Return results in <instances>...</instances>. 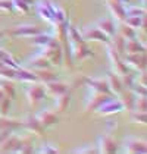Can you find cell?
Here are the masks:
<instances>
[{
    "label": "cell",
    "mask_w": 147,
    "mask_h": 154,
    "mask_svg": "<svg viewBox=\"0 0 147 154\" xmlns=\"http://www.w3.org/2000/svg\"><path fill=\"white\" fill-rule=\"evenodd\" d=\"M12 5L13 9L19 11L21 13H28V11H30V5H27L24 0H12Z\"/></svg>",
    "instance_id": "obj_38"
},
{
    "label": "cell",
    "mask_w": 147,
    "mask_h": 154,
    "mask_svg": "<svg viewBox=\"0 0 147 154\" xmlns=\"http://www.w3.org/2000/svg\"><path fill=\"white\" fill-rule=\"evenodd\" d=\"M11 100L12 98H9V97H5L2 101H0V113L5 116L6 113H8V110L11 109Z\"/></svg>",
    "instance_id": "obj_41"
},
{
    "label": "cell",
    "mask_w": 147,
    "mask_h": 154,
    "mask_svg": "<svg viewBox=\"0 0 147 154\" xmlns=\"http://www.w3.org/2000/svg\"><path fill=\"white\" fill-rule=\"evenodd\" d=\"M106 81H108V85H109L110 91L113 93V94H121V91L124 90V85L121 82V76L119 75H116L115 72L109 71L108 72V75H106Z\"/></svg>",
    "instance_id": "obj_19"
},
{
    "label": "cell",
    "mask_w": 147,
    "mask_h": 154,
    "mask_svg": "<svg viewBox=\"0 0 147 154\" xmlns=\"http://www.w3.org/2000/svg\"><path fill=\"white\" fill-rule=\"evenodd\" d=\"M22 126L27 128L30 132L33 134H37V135H43L44 134V126L40 123V120L36 118V116H27V118L22 120Z\"/></svg>",
    "instance_id": "obj_18"
},
{
    "label": "cell",
    "mask_w": 147,
    "mask_h": 154,
    "mask_svg": "<svg viewBox=\"0 0 147 154\" xmlns=\"http://www.w3.org/2000/svg\"><path fill=\"white\" fill-rule=\"evenodd\" d=\"M115 32L121 34V35L128 40V38H135V34H137V29L128 26L125 22H118V25H115Z\"/></svg>",
    "instance_id": "obj_26"
},
{
    "label": "cell",
    "mask_w": 147,
    "mask_h": 154,
    "mask_svg": "<svg viewBox=\"0 0 147 154\" xmlns=\"http://www.w3.org/2000/svg\"><path fill=\"white\" fill-rule=\"evenodd\" d=\"M109 98V95L103 94V93H99V91H94V90H90V95L87 98L86 103V112H94L97 110L99 106H102L103 101H106Z\"/></svg>",
    "instance_id": "obj_10"
},
{
    "label": "cell",
    "mask_w": 147,
    "mask_h": 154,
    "mask_svg": "<svg viewBox=\"0 0 147 154\" xmlns=\"http://www.w3.org/2000/svg\"><path fill=\"white\" fill-rule=\"evenodd\" d=\"M125 15L127 16H146V8H137V6H131V8H125Z\"/></svg>",
    "instance_id": "obj_34"
},
{
    "label": "cell",
    "mask_w": 147,
    "mask_h": 154,
    "mask_svg": "<svg viewBox=\"0 0 147 154\" xmlns=\"http://www.w3.org/2000/svg\"><path fill=\"white\" fill-rule=\"evenodd\" d=\"M0 79H16V69L9 68V66H3L0 68Z\"/></svg>",
    "instance_id": "obj_31"
},
{
    "label": "cell",
    "mask_w": 147,
    "mask_h": 154,
    "mask_svg": "<svg viewBox=\"0 0 147 154\" xmlns=\"http://www.w3.org/2000/svg\"><path fill=\"white\" fill-rule=\"evenodd\" d=\"M0 87L6 97H9V98L15 97V84L12 79H0Z\"/></svg>",
    "instance_id": "obj_30"
},
{
    "label": "cell",
    "mask_w": 147,
    "mask_h": 154,
    "mask_svg": "<svg viewBox=\"0 0 147 154\" xmlns=\"http://www.w3.org/2000/svg\"><path fill=\"white\" fill-rule=\"evenodd\" d=\"M131 120L134 123H141L144 125L147 122V115L146 112H137V110H133V115H131Z\"/></svg>",
    "instance_id": "obj_37"
},
{
    "label": "cell",
    "mask_w": 147,
    "mask_h": 154,
    "mask_svg": "<svg viewBox=\"0 0 147 154\" xmlns=\"http://www.w3.org/2000/svg\"><path fill=\"white\" fill-rule=\"evenodd\" d=\"M3 66H6V65H5L3 62H0V68H3Z\"/></svg>",
    "instance_id": "obj_48"
},
{
    "label": "cell",
    "mask_w": 147,
    "mask_h": 154,
    "mask_svg": "<svg viewBox=\"0 0 147 154\" xmlns=\"http://www.w3.org/2000/svg\"><path fill=\"white\" fill-rule=\"evenodd\" d=\"M5 97H6V95H5V93H3V90H2V87H0V101H2V100H3Z\"/></svg>",
    "instance_id": "obj_45"
},
{
    "label": "cell",
    "mask_w": 147,
    "mask_h": 154,
    "mask_svg": "<svg viewBox=\"0 0 147 154\" xmlns=\"http://www.w3.org/2000/svg\"><path fill=\"white\" fill-rule=\"evenodd\" d=\"M125 57H124V62L127 63L128 68H133L135 71L141 72L146 71V54L144 53H124Z\"/></svg>",
    "instance_id": "obj_6"
},
{
    "label": "cell",
    "mask_w": 147,
    "mask_h": 154,
    "mask_svg": "<svg viewBox=\"0 0 147 154\" xmlns=\"http://www.w3.org/2000/svg\"><path fill=\"white\" fill-rule=\"evenodd\" d=\"M96 26L100 31H103L109 38L115 34V22H113L112 18H102V19H99L96 22Z\"/></svg>",
    "instance_id": "obj_23"
},
{
    "label": "cell",
    "mask_w": 147,
    "mask_h": 154,
    "mask_svg": "<svg viewBox=\"0 0 147 154\" xmlns=\"http://www.w3.org/2000/svg\"><path fill=\"white\" fill-rule=\"evenodd\" d=\"M143 18H144V16H143ZM143 18H141V16H125L124 22L128 25V26L134 28V29H138V28H140V25H141Z\"/></svg>",
    "instance_id": "obj_35"
},
{
    "label": "cell",
    "mask_w": 147,
    "mask_h": 154,
    "mask_svg": "<svg viewBox=\"0 0 147 154\" xmlns=\"http://www.w3.org/2000/svg\"><path fill=\"white\" fill-rule=\"evenodd\" d=\"M5 35V31H2V29H0V40H2V37Z\"/></svg>",
    "instance_id": "obj_47"
},
{
    "label": "cell",
    "mask_w": 147,
    "mask_h": 154,
    "mask_svg": "<svg viewBox=\"0 0 147 154\" xmlns=\"http://www.w3.org/2000/svg\"><path fill=\"white\" fill-rule=\"evenodd\" d=\"M37 12H38V15L43 19H46L47 22H52L55 19L53 18V13H52V3H49V2H41L37 6Z\"/></svg>",
    "instance_id": "obj_28"
},
{
    "label": "cell",
    "mask_w": 147,
    "mask_h": 154,
    "mask_svg": "<svg viewBox=\"0 0 147 154\" xmlns=\"http://www.w3.org/2000/svg\"><path fill=\"white\" fill-rule=\"evenodd\" d=\"M137 112H146L147 110V101H146V95H135L134 100V109Z\"/></svg>",
    "instance_id": "obj_33"
},
{
    "label": "cell",
    "mask_w": 147,
    "mask_h": 154,
    "mask_svg": "<svg viewBox=\"0 0 147 154\" xmlns=\"http://www.w3.org/2000/svg\"><path fill=\"white\" fill-rule=\"evenodd\" d=\"M36 118L40 120V123L44 126V128H49V126H53L59 122V118L56 115L55 110H50V109H41L40 112H37Z\"/></svg>",
    "instance_id": "obj_12"
},
{
    "label": "cell",
    "mask_w": 147,
    "mask_h": 154,
    "mask_svg": "<svg viewBox=\"0 0 147 154\" xmlns=\"http://www.w3.org/2000/svg\"><path fill=\"white\" fill-rule=\"evenodd\" d=\"M121 76V82H122L124 88H131L133 84H134V75H131L130 72L124 73V75H119Z\"/></svg>",
    "instance_id": "obj_39"
},
{
    "label": "cell",
    "mask_w": 147,
    "mask_h": 154,
    "mask_svg": "<svg viewBox=\"0 0 147 154\" xmlns=\"http://www.w3.org/2000/svg\"><path fill=\"white\" fill-rule=\"evenodd\" d=\"M16 79L24 82H38V78L33 71H28L25 68H16Z\"/></svg>",
    "instance_id": "obj_25"
},
{
    "label": "cell",
    "mask_w": 147,
    "mask_h": 154,
    "mask_svg": "<svg viewBox=\"0 0 147 154\" xmlns=\"http://www.w3.org/2000/svg\"><path fill=\"white\" fill-rule=\"evenodd\" d=\"M34 73H36L37 78H38V82L46 84V82L58 79V73L50 71V68H47V69H37V71H34Z\"/></svg>",
    "instance_id": "obj_27"
},
{
    "label": "cell",
    "mask_w": 147,
    "mask_h": 154,
    "mask_svg": "<svg viewBox=\"0 0 147 154\" xmlns=\"http://www.w3.org/2000/svg\"><path fill=\"white\" fill-rule=\"evenodd\" d=\"M84 84L88 85L90 90H94V91H99V93H103V94H106V95L112 94L109 85H108V81H106V78H88V76H84Z\"/></svg>",
    "instance_id": "obj_8"
},
{
    "label": "cell",
    "mask_w": 147,
    "mask_h": 154,
    "mask_svg": "<svg viewBox=\"0 0 147 154\" xmlns=\"http://www.w3.org/2000/svg\"><path fill=\"white\" fill-rule=\"evenodd\" d=\"M0 11H6V12L13 11L12 0H0Z\"/></svg>",
    "instance_id": "obj_42"
},
{
    "label": "cell",
    "mask_w": 147,
    "mask_h": 154,
    "mask_svg": "<svg viewBox=\"0 0 147 154\" xmlns=\"http://www.w3.org/2000/svg\"><path fill=\"white\" fill-rule=\"evenodd\" d=\"M38 153H58V148L56 147H52L50 144H44V147H41L38 150Z\"/></svg>",
    "instance_id": "obj_44"
},
{
    "label": "cell",
    "mask_w": 147,
    "mask_h": 154,
    "mask_svg": "<svg viewBox=\"0 0 147 154\" xmlns=\"http://www.w3.org/2000/svg\"><path fill=\"white\" fill-rule=\"evenodd\" d=\"M124 110L122 104L119 100H112V98H108L106 101L102 103V106L97 107V112L99 115H112V113H116V112H121Z\"/></svg>",
    "instance_id": "obj_16"
},
{
    "label": "cell",
    "mask_w": 147,
    "mask_h": 154,
    "mask_svg": "<svg viewBox=\"0 0 147 154\" xmlns=\"http://www.w3.org/2000/svg\"><path fill=\"white\" fill-rule=\"evenodd\" d=\"M28 66H31L33 69H47L52 66V63L46 56H43L41 53H38L36 56H33L31 59H28Z\"/></svg>",
    "instance_id": "obj_22"
},
{
    "label": "cell",
    "mask_w": 147,
    "mask_h": 154,
    "mask_svg": "<svg viewBox=\"0 0 147 154\" xmlns=\"http://www.w3.org/2000/svg\"><path fill=\"white\" fill-rule=\"evenodd\" d=\"M68 90H69V85L62 82V81H58V79L44 84V93H46V95L53 97V98L58 97V95L63 94V93H66Z\"/></svg>",
    "instance_id": "obj_9"
},
{
    "label": "cell",
    "mask_w": 147,
    "mask_h": 154,
    "mask_svg": "<svg viewBox=\"0 0 147 154\" xmlns=\"http://www.w3.org/2000/svg\"><path fill=\"white\" fill-rule=\"evenodd\" d=\"M133 93H134L135 95H146V85H141V84H138V82H134L133 84V87L130 88Z\"/></svg>",
    "instance_id": "obj_40"
},
{
    "label": "cell",
    "mask_w": 147,
    "mask_h": 154,
    "mask_svg": "<svg viewBox=\"0 0 147 154\" xmlns=\"http://www.w3.org/2000/svg\"><path fill=\"white\" fill-rule=\"evenodd\" d=\"M110 44L113 46V48L122 56L124 53H125V38H124L121 34H118V32H115L113 35L110 37Z\"/></svg>",
    "instance_id": "obj_29"
},
{
    "label": "cell",
    "mask_w": 147,
    "mask_h": 154,
    "mask_svg": "<svg viewBox=\"0 0 147 154\" xmlns=\"http://www.w3.org/2000/svg\"><path fill=\"white\" fill-rule=\"evenodd\" d=\"M25 94H27V98H28L30 106L36 109V107L38 106V103L46 97V93H44V85H43V84H40V82H33L31 87H28V88H27Z\"/></svg>",
    "instance_id": "obj_3"
},
{
    "label": "cell",
    "mask_w": 147,
    "mask_h": 154,
    "mask_svg": "<svg viewBox=\"0 0 147 154\" xmlns=\"http://www.w3.org/2000/svg\"><path fill=\"white\" fill-rule=\"evenodd\" d=\"M69 41V51H71V57L75 62L78 60H84L86 57L91 56V50L87 47L86 40L84 41H72V40H68Z\"/></svg>",
    "instance_id": "obj_4"
},
{
    "label": "cell",
    "mask_w": 147,
    "mask_h": 154,
    "mask_svg": "<svg viewBox=\"0 0 147 154\" xmlns=\"http://www.w3.org/2000/svg\"><path fill=\"white\" fill-rule=\"evenodd\" d=\"M50 38H52L50 34H41V32H38V34H36V35H33V43L41 47V46H44V44L49 43Z\"/></svg>",
    "instance_id": "obj_36"
},
{
    "label": "cell",
    "mask_w": 147,
    "mask_h": 154,
    "mask_svg": "<svg viewBox=\"0 0 147 154\" xmlns=\"http://www.w3.org/2000/svg\"><path fill=\"white\" fill-rule=\"evenodd\" d=\"M74 153H99V151H97V147H91V145H88V147H83V148H77V150H74Z\"/></svg>",
    "instance_id": "obj_43"
},
{
    "label": "cell",
    "mask_w": 147,
    "mask_h": 154,
    "mask_svg": "<svg viewBox=\"0 0 147 154\" xmlns=\"http://www.w3.org/2000/svg\"><path fill=\"white\" fill-rule=\"evenodd\" d=\"M0 62H3L6 66H9V68H13V69H16V68H19L16 63H15V60L9 56V53L8 51H5L3 48H0Z\"/></svg>",
    "instance_id": "obj_32"
},
{
    "label": "cell",
    "mask_w": 147,
    "mask_h": 154,
    "mask_svg": "<svg viewBox=\"0 0 147 154\" xmlns=\"http://www.w3.org/2000/svg\"><path fill=\"white\" fill-rule=\"evenodd\" d=\"M106 51H108V57H109L110 66H112V72H115L116 75H124V73H127L130 68L127 66V63L124 62L122 56L113 48V46H112L110 43H108Z\"/></svg>",
    "instance_id": "obj_2"
},
{
    "label": "cell",
    "mask_w": 147,
    "mask_h": 154,
    "mask_svg": "<svg viewBox=\"0 0 147 154\" xmlns=\"http://www.w3.org/2000/svg\"><path fill=\"white\" fill-rule=\"evenodd\" d=\"M121 98H119V101H121V104H122L124 109H127V110H133L134 109V100H135V94L130 90V88H124L122 91H121Z\"/></svg>",
    "instance_id": "obj_24"
},
{
    "label": "cell",
    "mask_w": 147,
    "mask_h": 154,
    "mask_svg": "<svg viewBox=\"0 0 147 154\" xmlns=\"http://www.w3.org/2000/svg\"><path fill=\"white\" fill-rule=\"evenodd\" d=\"M50 24L53 26V28H52V29H53L52 37L56 38L62 46L66 44V38H68V24H66V22H62V21H56V19H53Z\"/></svg>",
    "instance_id": "obj_11"
},
{
    "label": "cell",
    "mask_w": 147,
    "mask_h": 154,
    "mask_svg": "<svg viewBox=\"0 0 147 154\" xmlns=\"http://www.w3.org/2000/svg\"><path fill=\"white\" fill-rule=\"evenodd\" d=\"M125 53H146V44L137 38H128L125 40Z\"/></svg>",
    "instance_id": "obj_21"
},
{
    "label": "cell",
    "mask_w": 147,
    "mask_h": 154,
    "mask_svg": "<svg viewBox=\"0 0 147 154\" xmlns=\"http://www.w3.org/2000/svg\"><path fill=\"white\" fill-rule=\"evenodd\" d=\"M43 56H46L52 65H61L62 59H63V53H62V44L56 40V38H50L49 43L41 46V51Z\"/></svg>",
    "instance_id": "obj_1"
},
{
    "label": "cell",
    "mask_w": 147,
    "mask_h": 154,
    "mask_svg": "<svg viewBox=\"0 0 147 154\" xmlns=\"http://www.w3.org/2000/svg\"><path fill=\"white\" fill-rule=\"evenodd\" d=\"M24 2L27 3V5H30V6H31V5H33V3H34L36 0H24Z\"/></svg>",
    "instance_id": "obj_46"
},
{
    "label": "cell",
    "mask_w": 147,
    "mask_h": 154,
    "mask_svg": "<svg viewBox=\"0 0 147 154\" xmlns=\"http://www.w3.org/2000/svg\"><path fill=\"white\" fill-rule=\"evenodd\" d=\"M69 103H71V91L68 90L66 93L55 97V104H53L55 112H58V113L65 112V110L68 109V106H69Z\"/></svg>",
    "instance_id": "obj_20"
},
{
    "label": "cell",
    "mask_w": 147,
    "mask_h": 154,
    "mask_svg": "<svg viewBox=\"0 0 147 154\" xmlns=\"http://www.w3.org/2000/svg\"><path fill=\"white\" fill-rule=\"evenodd\" d=\"M108 8H109L110 13H112V16H113V19L116 22H124L127 15H125V8H124V5L121 2H118V0H108Z\"/></svg>",
    "instance_id": "obj_17"
},
{
    "label": "cell",
    "mask_w": 147,
    "mask_h": 154,
    "mask_svg": "<svg viewBox=\"0 0 147 154\" xmlns=\"http://www.w3.org/2000/svg\"><path fill=\"white\" fill-rule=\"evenodd\" d=\"M38 32H40V28L37 25H31V24L16 25L9 31V34L15 37H33L38 34Z\"/></svg>",
    "instance_id": "obj_14"
},
{
    "label": "cell",
    "mask_w": 147,
    "mask_h": 154,
    "mask_svg": "<svg viewBox=\"0 0 147 154\" xmlns=\"http://www.w3.org/2000/svg\"><path fill=\"white\" fill-rule=\"evenodd\" d=\"M122 151L124 153H131V154H137V153L144 154L147 151L146 141H144V140L134 138V137H127V138L124 140Z\"/></svg>",
    "instance_id": "obj_5"
},
{
    "label": "cell",
    "mask_w": 147,
    "mask_h": 154,
    "mask_svg": "<svg viewBox=\"0 0 147 154\" xmlns=\"http://www.w3.org/2000/svg\"><path fill=\"white\" fill-rule=\"evenodd\" d=\"M83 38L84 40H93V41H102V43H110V38L103 31H100L97 26H87L83 31Z\"/></svg>",
    "instance_id": "obj_15"
},
{
    "label": "cell",
    "mask_w": 147,
    "mask_h": 154,
    "mask_svg": "<svg viewBox=\"0 0 147 154\" xmlns=\"http://www.w3.org/2000/svg\"><path fill=\"white\" fill-rule=\"evenodd\" d=\"M97 151L99 153H106V154L116 153V151H118V144H116V141H115V138L110 137L109 134H106V135H100V137H99Z\"/></svg>",
    "instance_id": "obj_7"
},
{
    "label": "cell",
    "mask_w": 147,
    "mask_h": 154,
    "mask_svg": "<svg viewBox=\"0 0 147 154\" xmlns=\"http://www.w3.org/2000/svg\"><path fill=\"white\" fill-rule=\"evenodd\" d=\"M21 147V137L18 135H8L3 141L0 142V151L3 153H16Z\"/></svg>",
    "instance_id": "obj_13"
}]
</instances>
